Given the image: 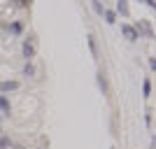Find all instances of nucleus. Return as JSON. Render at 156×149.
I'll use <instances>...</instances> for the list:
<instances>
[{
	"instance_id": "obj_1",
	"label": "nucleus",
	"mask_w": 156,
	"mask_h": 149,
	"mask_svg": "<svg viewBox=\"0 0 156 149\" xmlns=\"http://www.w3.org/2000/svg\"><path fill=\"white\" fill-rule=\"evenodd\" d=\"M135 33H137V37H140V35H144V37H154V28H151V23L147 19H142V21H137L135 26Z\"/></svg>"
},
{
	"instance_id": "obj_2",
	"label": "nucleus",
	"mask_w": 156,
	"mask_h": 149,
	"mask_svg": "<svg viewBox=\"0 0 156 149\" xmlns=\"http://www.w3.org/2000/svg\"><path fill=\"white\" fill-rule=\"evenodd\" d=\"M21 51H23V59L30 61L35 56V40H23V47H21Z\"/></svg>"
},
{
	"instance_id": "obj_3",
	"label": "nucleus",
	"mask_w": 156,
	"mask_h": 149,
	"mask_svg": "<svg viewBox=\"0 0 156 149\" xmlns=\"http://www.w3.org/2000/svg\"><path fill=\"white\" fill-rule=\"evenodd\" d=\"M121 35H124L128 42H135L137 40V33H135V28L130 26V23H121Z\"/></svg>"
},
{
	"instance_id": "obj_4",
	"label": "nucleus",
	"mask_w": 156,
	"mask_h": 149,
	"mask_svg": "<svg viewBox=\"0 0 156 149\" xmlns=\"http://www.w3.org/2000/svg\"><path fill=\"white\" fill-rule=\"evenodd\" d=\"M19 82L16 79H9V82H0V93H9V91H16L19 89Z\"/></svg>"
},
{
	"instance_id": "obj_5",
	"label": "nucleus",
	"mask_w": 156,
	"mask_h": 149,
	"mask_svg": "<svg viewBox=\"0 0 156 149\" xmlns=\"http://www.w3.org/2000/svg\"><path fill=\"white\" fill-rule=\"evenodd\" d=\"M117 14H121V16H128L130 14L128 0H117Z\"/></svg>"
},
{
	"instance_id": "obj_6",
	"label": "nucleus",
	"mask_w": 156,
	"mask_h": 149,
	"mask_svg": "<svg viewBox=\"0 0 156 149\" xmlns=\"http://www.w3.org/2000/svg\"><path fill=\"white\" fill-rule=\"evenodd\" d=\"M98 86L103 89V96H110V86H107V77L103 72H98Z\"/></svg>"
},
{
	"instance_id": "obj_7",
	"label": "nucleus",
	"mask_w": 156,
	"mask_h": 149,
	"mask_svg": "<svg viewBox=\"0 0 156 149\" xmlns=\"http://www.w3.org/2000/svg\"><path fill=\"white\" fill-rule=\"evenodd\" d=\"M0 112H5V114H9V112H12V105H9L7 96H0Z\"/></svg>"
},
{
	"instance_id": "obj_8",
	"label": "nucleus",
	"mask_w": 156,
	"mask_h": 149,
	"mask_svg": "<svg viewBox=\"0 0 156 149\" xmlns=\"http://www.w3.org/2000/svg\"><path fill=\"white\" fill-rule=\"evenodd\" d=\"M14 144H12V140L7 135H0V149H12Z\"/></svg>"
},
{
	"instance_id": "obj_9",
	"label": "nucleus",
	"mask_w": 156,
	"mask_h": 149,
	"mask_svg": "<svg viewBox=\"0 0 156 149\" xmlns=\"http://www.w3.org/2000/svg\"><path fill=\"white\" fill-rule=\"evenodd\" d=\"M21 30H23V23H21V21H14L12 26H9V33H12V35H19Z\"/></svg>"
},
{
	"instance_id": "obj_10",
	"label": "nucleus",
	"mask_w": 156,
	"mask_h": 149,
	"mask_svg": "<svg viewBox=\"0 0 156 149\" xmlns=\"http://www.w3.org/2000/svg\"><path fill=\"white\" fill-rule=\"evenodd\" d=\"M105 21H107V23H114V21H117V12H112V9H105Z\"/></svg>"
},
{
	"instance_id": "obj_11",
	"label": "nucleus",
	"mask_w": 156,
	"mask_h": 149,
	"mask_svg": "<svg viewBox=\"0 0 156 149\" xmlns=\"http://www.w3.org/2000/svg\"><path fill=\"white\" fill-rule=\"evenodd\" d=\"M91 2H93V9H96V12L100 14V16H103V14H105V7L100 5V2H98V0H91Z\"/></svg>"
},
{
	"instance_id": "obj_12",
	"label": "nucleus",
	"mask_w": 156,
	"mask_h": 149,
	"mask_svg": "<svg viewBox=\"0 0 156 149\" xmlns=\"http://www.w3.org/2000/svg\"><path fill=\"white\" fill-rule=\"evenodd\" d=\"M142 93H144V98L151 93V84H149V79H144V84H142Z\"/></svg>"
},
{
	"instance_id": "obj_13",
	"label": "nucleus",
	"mask_w": 156,
	"mask_h": 149,
	"mask_svg": "<svg viewBox=\"0 0 156 149\" xmlns=\"http://www.w3.org/2000/svg\"><path fill=\"white\" fill-rule=\"evenodd\" d=\"M12 2H16L19 7H28V5L33 2V0H12Z\"/></svg>"
},
{
	"instance_id": "obj_14",
	"label": "nucleus",
	"mask_w": 156,
	"mask_h": 149,
	"mask_svg": "<svg viewBox=\"0 0 156 149\" xmlns=\"http://www.w3.org/2000/svg\"><path fill=\"white\" fill-rule=\"evenodd\" d=\"M35 72V68H33L30 63H26V68H23V75H33Z\"/></svg>"
},
{
	"instance_id": "obj_15",
	"label": "nucleus",
	"mask_w": 156,
	"mask_h": 149,
	"mask_svg": "<svg viewBox=\"0 0 156 149\" xmlns=\"http://www.w3.org/2000/svg\"><path fill=\"white\" fill-rule=\"evenodd\" d=\"M144 2H147L149 7H154V9H156V0H144Z\"/></svg>"
},
{
	"instance_id": "obj_16",
	"label": "nucleus",
	"mask_w": 156,
	"mask_h": 149,
	"mask_svg": "<svg viewBox=\"0 0 156 149\" xmlns=\"http://www.w3.org/2000/svg\"><path fill=\"white\" fill-rule=\"evenodd\" d=\"M149 65H151V70H156V59H151V61H149Z\"/></svg>"
}]
</instances>
